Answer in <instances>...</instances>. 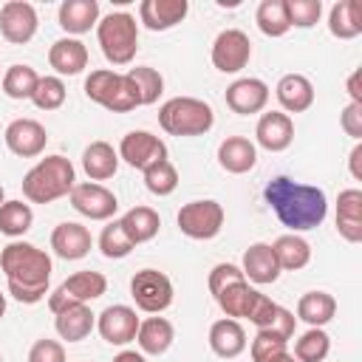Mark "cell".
Here are the masks:
<instances>
[{
  "mask_svg": "<svg viewBox=\"0 0 362 362\" xmlns=\"http://www.w3.org/2000/svg\"><path fill=\"white\" fill-rule=\"evenodd\" d=\"M178 229L192 238V240H209L221 232L223 226V206L212 198L204 201H189L178 209Z\"/></svg>",
  "mask_w": 362,
  "mask_h": 362,
  "instance_id": "obj_9",
  "label": "cell"
},
{
  "mask_svg": "<svg viewBox=\"0 0 362 362\" xmlns=\"http://www.w3.org/2000/svg\"><path fill=\"white\" fill-rule=\"evenodd\" d=\"M48 65L59 76H76L88 68V48L76 37H62L48 48Z\"/></svg>",
  "mask_w": 362,
  "mask_h": 362,
  "instance_id": "obj_20",
  "label": "cell"
},
{
  "mask_svg": "<svg viewBox=\"0 0 362 362\" xmlns=\"http://www.w3.org/2000/svg\"><path fill=\"white\" fill-rule=\"evenodd\" d=\"M31 102L40 110H57V107H62V102H65V82L59 76H40Z\"/></svg>",
  "mask_w": 362,
  "mask_h": 362,
  "instance_id": "obj_43",
  "label": "cell"
},
{
  "mask_svg": "<svg viewBox=\"0 0 362 362\" xmlns=\"http://www.w3.org/2000/svg\"><path fill=\"white\" fill-rule=\"evenodd\" d=\"M209 348L221 359L240 356L246 351V331H243V325L238 320H229V317L212 322V328H209Z\"/></svg>",
  "mask_w": 362,
  "mask_h": 362,
  "instance_id": "obj_24",
  "label": "cell"
},
{
  "mask_svg": "<svg viewBox=\"0 0 362 362\" xmlns=\"http://www.w3.org/2000/svg\"><path fill=\"white\" fill-rule=\"evenodd\" d=\"M283 6H286L288 25H297V28H311L322 14V0H283Z\"/></svg>",
  "mask_w": 362,
  "mask_h": 362,
  "instance_id": "obj_44",
  "label": "cell"
},
{
  "mask_svg": "<svg viewBox=\"0 0 362 362\" xmlns=\"http://www.w3.org/2000/svg\"><path fill=\"white\" fill-rule=\"evenodd\" d=\"M54 325H57V334L68 342H82L93 328H96V317L90 314L88 305H68L62 308L59 314H54Z\"/></svg>",
  "mask_w": 362,
  "mask_h": 362,
  "instance_id": "obj_31",
  "label": "cell"
},
{
  "mask_svg": "<svg viewBox=\"0 0 362 362\" xmlns=\"http://www.w3.org/2000/svg\"><path fill=\"white\" fill-rule=\"evenodd\" d=\"M255 23L257 28L266 34V37H283L291 25H288V17H286V6L283 0H263L255 11Z\"/></svg>",
  "mask_w": 362,
  "mask_h": 362,
  "instance_id": "obj_38",
  "label": "cell"
},
{
  "mask_svg": "<svg viewBox=\"0 0 362 362\" xmlns=\"http://www.w3.org/2000/svg\"><path fill=\"white\" fill-rule=\"evenodd\" d=\"M85 96L90 102L102 105L110 113H127V110L139 107L136 93H133L127 76L124 74H116L110 68H99V71H90L88 74V79H85Z\"/></svg>",
  "mask_w": 362,
  "mask_h": 362,
  "instance_id": "obj_6",
  "label": "cell"
},
{
  "mask_svg": "<svg viewBox=\"0 0 362 362\" xmlns=\"http://www.w3.org/2000/svg\"><path fill=\"white\" fill-rule=\"evenodd\" d=\"M249 354H252V362H280L288 354V339H280L272 331H257Z\"/></svg>",
  "mask_w": 362,
  "mask_h": 362,
  "instance_id": "obj_41",
  "label": "cell"
},
{
  "mask_svg": "<svg viewBox=\"0 0 362 362\" xmlns=\"http://www.w3.org/2000/svg\"><path fill=\"white\" fill-rule=\"evenodd\" d=\"M3 139H6V147L20 158H34L48 144V133L37 119H14V122H8Z\"/></svg>",
  "mask_w": 362,
  "mask_h": 362,
  "instance_id": "obj_14",
  "label": "cell"
},
{
  "mask_svg": "<svg viewBox=\"0 0 362 362\" xmlns=\"http://www.w3.org/2000/svg\"><path fill=\"white\" fill-rule=\"evenodd\" d=\"M96 40L110 65H130L139 51V23L127 11H113L96 23Z\"/></svg>",
  "mask_w": 362,
  "mask_h": 362,
  "instance_id": "obj_5",
  "label": "cell"
},
{
  "mask_svg": "<svg viewBox=\"0 0 362 362\" xmlns=\"http://www.w3.org/2000/svg\"><path fill=\"white\" fill-rule=\"evenodd\" d=\"M272 252L277 257V266L280 272H297V269H305L308 260H311V246L305 238L288 232V235H280L274 243H272Z\"/></svg>",
  "mask_w": 362,
  "mask_h": 362,
  "instance_id": "obj_32",
  "label": "cell"
},
{
  "mask_svg": "<svg viewBox=\"0 0 362 362\" xmlns=\"http://www.w3.org/2000/svg\"><path fill=\"white\" fill-rule=\"evenodd\" d=\"M218 164L232 175H243L257 164V147L246 136H226L218 144Z\"/></svg>",
  "mask_w": 362,
  "mask_h": 362,
  "instance_id": "obj_22",
  "label": "cell"
},
{
  "mask_svg": "<svg viewBox=\"0 0 362 362\" xmlns=\"http://www.w3.org/2000/svg\"><path fill=\"white\" fill-rule=\"evenodd\" d=\"M116 153H119V158H124L130 167H136V170L144 173L150 164L167 158V144H164L158 136H153L150 130H130L127 136H122Z\"/></svg>",
  "mask_w": 362,
  "mask_h": 362,
  "instance_id": "obj_11",
  "label": "cell"
},
{
  "mask_svg": "<svg viewBox=\"0 0 362 362\" xmlns=\"http://www.w3.org/2000/svg\"><path fill=\"white\" fill-rule=\"evenodd\" d=\"M280 303H274L272 297H266V294H260L257 291V297H255V303H252V308H249V322L257 328V331H269L272 325H274V320H277V314H280Z\"/></svg>",
  "mask_w": 362,
  "mask_h": 362,
  "instance_id": "obj_45",
  "label": "cell"
},
{
  "mask_svg": "<svg viewBox=\"0 0 362 362\" xmlns=\"http://www.w3.org/2000/svg\"><path fill=\"white\" fill-rule=\"evenodd\" d=\"M57 20L62 31L85 34L99 23V3L96 0H62Z\"/></svg>",
  "mask_w": 362,
  "mask_h": 362,
  "instance_id": "obj_27",
  "label": "cell"
},
{
  "mask_svg": "<svg viewBox=\"0 0 362 362\" xmlns=\"http://www.w3.org/2000/svg\"><path fill=\"white\" fill-rule=\"evenodd\" d=\"M175 339V328L170 320L164 317H147L139 322V331H136V342L141 348V354H150V356H161Z\"/></svg>",
  "mask_w": 362,
  "mask_h": 362,
  "instance_id": "obj_26",
  "label": "cell"
},
{
  "mask_svg": "<svg viewBox=\"0 0 362 362\" xmlns=\"http://www.w3.org/2000/svg\"><path fill=\"white\" fill-rule=\"evenodd\" d=\"M252 59V42L240 28H226L212 42V65L221 74H238Z\"/></svg>",
  "mask_w": 362,
  "mask_h": 362,
  "instance_id": "obj_10",
  "label": "cell"
},
{
  "mask_svg": "<svg viewBox=\"0 0 362 362\" xmlns=\"http://www.w3.org/2000/svg\"><path fill=\"white\" fill-rule=\"evenodd\" d=\"M113 362H144V354H136V351H122L119 356H113Z\"/></svg>",
  "mask_w": 362,
  "mask_h": 362,
  "instance_id": "obj_51",
  "label": "cell"
},
{
  "mask_svg": "<svg viewBox=\"0 0 362 362\" xmlns=\"http://www.w3.org/2000/svg\"><path fill=\"white\" fill-rule=\"evenodd\" d=\"M0 269L8 280V294L25 305L40 303L48 294L51 257L25 240H11L0 252Z\"/></svg>",
  "mask_w": 362,
  "mask_h": 362,
  "instance_id": "obj_2",
  "label": "cell"
},
{
  "mask_svg": "<svg viewBox=\"0 0 362 362\" xmlns=\"http://www.w3.org/2000/svg\"><path fill=\"white\" fill-rule=\"evenodd\" d=\"M144 187H147L153 195L164 198V195L175 192V187H178V170H175L167 158H164V161H156V164H150V167L144 170Z\"/></svg>",
  "mask_w": 362,
  "mask_h": 362,
  "instance_id": "obj_40",
  "label": "cell"
},
{
  "mask_svg": "<svg viewBox=\"0 0 362 362\" xmlns=\"http://www.w3.org/2000/svg\"><path fill=\"white\" fill-rule=\"evenodd\" d=\"M124 76H127V82H130V88H133V93H136L139 107L158 102V96H161V90H164V76H161L156 68H150V65H136V68H130Z\"/></svg>",
  "mask_w": 362,
  "mask_h": 362,
  "instance_id": "obj_35",
  "label": "cell"
},
{
  "mask_svg": "<svg viewBox=\"0 0 362 362\" xmlns=\"http://www.w3.org/2000/svg\"><path fill=\"white\" fill-rule=\"evenodd\" d=\"M328 31L337 40H356L362 34V6L359 0H339L328 11Z\"/></svg>",
  "mask_w": 362,
  "mask_h": 362,
  "instance_id": "obj_28",
  "label": "cell"
},
{
  "mask_svg": "<svg viewBox=\"0 0 362 362\" xmlns=\"http://www.w3.org/2000/svg\"><path fill=\"white\" fill-rule=\"evenodd\" d=\"M274 93H277V102L283 105V110H288V113H303V110H308L314 105V85L303 74L280 76Z\"/></svg>",
  "mask_w": 362,
  "mask_h": 362,
  "instance_id": "obj_25",
  "label": "cell"
},
{
  "mask_svg": "<svg viewBox=\"0 0 362 362\" xmlns=\"http://www.w3.org/2000/svg\"><path fill=\"white\" fill-rule=\"evenodd\" d=\"M339 122H342V130H345L351 139H356V141L362 139V105H356V102L345 105Z\"/></svg>",
  "mask_w": 362,
  "mask_h": 362,
  "instance_id": "obj_48",
  "label": "cell"
},
{
  "mask_svg": "<svg viewBox=\"0 0 362 362\" xmlns=\"http://www.w3.org/2000/svg\"><path fill=\"white\" fill-rule=\"evenodd\" d=\"M173 283L164 272L158 269H141L133 274L130 280V297L136 303V308L147 311V314H161L173 305Z\"/></svg>",
  "mask_w": 362,
  "mask_h": 362,
  "instance_id": "obj_8",
  "label": "cell"
},
{
  "mask_svg": "<svg viewBox=\"0 0 362 362\" xmlns=\"http://www.w3.org/2000/svg\"><path fill=\"white\" fill-rule=\"evenodd\" d=\"M0 362H3V354H0Z\"/></svg>",
  "mask_w": 362,
  "mask_h": 362,
  "instance_id": "obj_55",
  "label": "cell"
},
{
  "mask_svg": "<svg viewBox=\"0 0 362 362\" xmlns=\"http://www.w3.org/2000/svg\"><path fill=\"white\" fill-rule=\"evenodd\" d=\"M68 198H71V206H74L79 215L90 218V221H107V218H113V212L119 209L116 195H113L107 187L93 184V181L76 184Z\"/></svg>",
  "mask_w": 362,
  "mask_h": 362,
  "instance_id": "obj_13",
  "label": "cell"
},
{
  "mask_svg": "<svg viewBox=\"0 0 362 362\" xmlns=\"http://www.w3.org/2000/svg\"><path fill=\"white\" fill-rule=\"evenodd\" d=\"M119 223H122V229H124V235L130 238L133 246L153 240L158 235V229H161V218L150 206H133V209H127L119 218Z\"/></svg>",
  "mask_w": 362,
  "mask_h": 362,
  "instance_id": "obj_30",
  "label": "cell"
},
{
  "mask_svg": "<svg viewBox=\"0 0 362 362\" xmlns=\"http://www.w3.org/2000/svg\"><path fill=\"white\" fill-rule=\"evenodd\" d=\"M107 291V280L102 272H74L68 280H62L51 294H48V308L59 314L68 305H88L90 300L102 297Z\"/></svg>",
  "mask_w": 362,
  "mask_h": 362,
  "instance_id": "obj_7",
  "label": "cell"
},
{
  "mask_svg": "<svg viewBox=\"0 0 362 362\" xmlns=\"http://www.w3.org/2000/svg\"><path fill=\"white\" fill-rule=\"evenodd\" d=\"M359 76H362V71L356 68L351 76H348V96H351V102H356V105H362V88H359Z\"/></svg>",
  "mask_w": 362,
  "mask_h": 362,
  "instance_id": "obj_50",
  "label": "cell"
},
{
  "mask_svg": "<svg viewBox=\"0 0 362 362\" xmlns=\"http://www.w3.org/2000/svg\"><path fill=\"white\" fill-rule=\"evenodd\" d=\"M266 204L274 209L283 226H288L294 235L317 229L328 215V198L314 184H300L294 178L277 175L263 189Z\"/></svg>",
  "mask_w": 362,
  "mask_h": 362,
  "instance_id": "obj_1",
  "label": "cell"
},
{
  "mask_svg": "<svg viewBox=\"0 0 362 362\" xmlns=\"http://www.w3.org/2000/svg\"><path fill=\"white\" fill-rule=\"evenodd\" d=\"M158 124L170 136H204L215 124V113L204 99L173 96L158 110Z\"/></svg>",
  "mask_w": 362,
  "mask_h": 362,
  "instance_id": "obj_4",
  "label": "cell"
},
{
  "mask_svg": "<svg viewBox=\"0 0 362 362\" xmlns=\"http://www.w3.org/2000/svg\"><path fill=\"white\" fill-rule=\"evenodd\" d=\"M337 232L348 243L362 240V189H342L337 198Z\"/></svg>",
  "mask_w": 362,
  "mask_h": 362,
  "instance_id": "obj_21",
  "label": "cell"
},
{
  "mask_svg": "<svg viewBox=\"0 0 362 362\" xmlns=\"http://www.w3.org/2000/svg\"><path fill=\"white\" fill-rule=\"evenodd\" d=\"M37 8L25 0H8L0 6V34L14 45H25L37 34Z\"/></svg>",
  "mask_w": 362,
  "mask_h": 362,
  "instance_id": "obj_12",
  "label": "cell"
},
{
  "mask_svg": "<svg viewBox=\"0 0 362 362\" xmlns=\"http://www.w3.org/2000/svg\"><path fill=\"white\" fill-rule=\"evenodd\" d=\"M280 362H297V359H294V356H291V354H286V356H283V359H280Z\"/></svg>",
  "mask_w": 362,
  "mask_h": 362,
  "instance_id": "obj_54",
  "label": "cell"
},
{
  "mask_svg": "<svg viewBox=\"0 0 362 362\" xmlns=\"http://www.w3.org/2000/svg\"><path fill=\"white\" fill-rule=\"evenodd\" d=\"M76 187V170L65 156H45L23 175V195L31 204H51L71 195Z\"/></svg>",
  "mask_w": 362,
  "mask_h": 362,
  "instance_id": "obj_3",
  "label": "cell"
},
{
  "mask_svg": "<svg viewBox=\"0 0 362 362\" xmlns=\"http://www.w3.org/2000/svg\"><path fill=\"white\" fill-rule=\"evenodd\" d=\"M34 223V212L23 201H6L0 206V235L8 238H23Z\"/></svg>",
  "mask_w": 362,
  "mask_h": 362,
  "instance_id": "obj_36",
  "label": "cell"
},
{
  "mask_svg": "<svg viewBox=\"0 0 362 362\" xmlns=\"http://www.w3.org/2000/svg\"><path fill=\"white\" fill-rule=\"evenodd\" d=\"M269 102V85L257 76H243V79H235L229 88H226V105L232 113H240V116H252V113H260Z\"/></svg>",
  "mask_w": 362,
  "mask_h": 362,
  "instance_id": "obj_16",
  "label": "cell"
},
{
  "mask_svg": "<svg viewBox=\"0 0 362 362\" xmlns=\"http://www.w3.org/2000/svg\"><path fill=\"white\" fill-rule=\"evenodd\" d=\"M243 277L257 283V286H269L280 277V266H277V257L272 252V243H252L246 252H243Z\"/></svg>",
  "mask_w": 362,
  "mask_h": 362,
  "instance_id": "obj_23",
  "label": "cell"
},
{
  "mask_svg": "<svg viewBox=\"0 0 362 362\" xmlns=\"http://www.w3.org/2000/svg\"><path fill=\"white\" fill-rule=\"evenodd\" d=\"M238 280H246V277H243V272H240L235 263H218V266L209 272V291H212V297H215L221 288H226V286H232V283H238Z\"/></svg>",
  "mask_w": 362,
  "mask_h": 362,
  "instance_id": "obj_46",
  "label": "cell"
},
{
  "mask_svg": "<svg viewBox=\"0 0 362 362\" xmlns=\"http://www.w3.org/2000/svg\"><path fill=\"white\" fill-rule=\"evenodd\" d=\"M337 314V300L328 291H305L297 300V317L311 328H322Z\"/></svg>",
  "mask_w": 362,
  "mask_h": 362,
  "instance_id": "obj_33",
  "label": "cell"
},
{
  "mask_svg": "<svg viewBox=\"0 0 362 362\" xmlns=\"http://www.w3.org/2000/svg\"><path fill=\"white\" fill-rule=\"evenodd\" d=\"M331 351V337L322 328H308L297 342H294V359L297 362H322Z\"/></svg>",
  "mask_w": 362,
  "mask_h": 362,
  "instance_id": "obj_39",
  "label": "cell"
},
{
  "mask_svg": "<svg viewBox=\"0 0 362 362\" xmlns=\"http://www.w3.org/2000/svg\"><path fill=\"white\" fill-rule=\"evenodd\" d=\"M99 252H102L105 257H110V260H122V257H127V255L133 252V243H130V238L124 235V229H122L119 221H110V223L102 229V235H99Z\"/></svg>",
  "mask_w": 362,
  "mask_h": 362,
  "instance_id": "obj_42",
  "label": "cell"
},
{
  "mask_svg": "<svg viewBox=\"0 0 362 362\" xmlns=\"http://www.w3.org/2000/svg\"><path fill=\"white\" fill-rule=\"evenodd\" d=\"M348 167H351V175H354L356 181H362V144H356V147L351 150V156H348Z\"/></svg>",
  "mask_w": 362,
  "mask_h": 362,
  "instance_id": "obj_49",
  "label": "cell"
},
{
  "mask_svg": "<svg viewBox=\"0 0 362 362\" xmlns=\"http://www.w3.org/2000/svg\"><path fill=\"white\" fill-rule=\"evenodd\" d=\"M255 139L263 150L269 153H283L291 141H294V122L288 113H280V110H269L257 119V127H255Z\"/></svg>",
  "mask_w": 362,
  "mask_h": 362,
  "instance_id": "obj_17",
  "label": "cell"
},
{
  "mask_svg": "<svg viewBox=\"0 0 362 362\" xmlns=\"http://www.w3.org/2000/svg\"><path fill=\"white\" fill-rule=\"evenodd\" d=\"M139 322L141 320L136 317V308H130V305H107L96 317V331L110 345H127V342L136 339Z\"/></svg>",
  "mask_w": 362,
  "mask_h": 362,
  "instance_id": "obj_15",
  "label": "cell"
},
{
  "mask_svg": "<svg viewBox=\"0 0 362 362\" xmlns=\"http://www.w3.org/2000/svg\"><path fill=\"white\" fill-rule=\"evenodd\" d=\"M255 297H257V288H252L249 280H238V283H232V286H226V288H221V291L215 294L221 311H223L229 320L249 317V308H252Z\"/></svg>",
  "mask_w": 362,
  "mask_h": 362,
  "instance_id": "obj_34",
  "label": "cell"
},
{
  "mask_svg": "<svg viewBox=\"0 0 362 362\" xmlns=\"http://www.w3.org/2000/svg\"><path fill=\"white\" fill-rule=\"evenodd\" d=\"M28 362H65V348L57 339H37L28 351Z\"/></svg>",
  "mask_w": 362,
  "mask_h": 362,
  "instance_id": "obj_47",
  "label": "cell"
},
{
  "mask_svg": "<svg viewBox=\"0 0 362 362\" xmlns=\"http://www.w3.org/2000/svg\"><path fill=\"white\" fill-rule=\"evenodd\" d=\"M37 82L40 76L31 65H11L3 74V93L8 99H31L37 90Z\"/></svg>",
  "mask_w": 362,
  "mask_h": 362,
  "instance_id": "obj_37",
  "label": "cell"
},
{
  "mask_svg": "<svg viewBox=\"0 0 362 362\" xmlns=\"http://www.w3.org/2000/svg\"><path fill=\"white\" fill-rule=\"evenodd\" d=\"M82 170L88 173L90 181L113 178L119 170V153L107 141H90L82 153Z\"/></svg>",
  "mask_w": 362,
  "mask_h": 362,
  "instance_id": "obj_29",
  "label": "cell"
},
{
  "mask_svg": "<svg viewBox=\"0 0 362 362\" xmlns=\"http://www.w3.org/2000/svg\"><path fill=\"white\" fill-rule=\"evenodd\" d=\"M189 11L187 0H144L139 6V20L150 31H167L178 25Z\"/></svg>",
  "mask_w": 362,
  "mask_h": 362,
  "instance_id": "obj_19",
  "label": "cell"
},
{
  "mask_svg": "<svg viewBox=\"0 0 362 362\" xmlns=\"http://www.w3.org/2000/svg\"><path fill=\"white\" fill-rule=\"evenodd\" d=\"M3 314H6V294H0V320H3Z\"/></svg>",
  "mask_w": 362,
  "mask_h": 362,
  "instance_id": "obj_52",
  "label": "cell"
},
{
  "mask_svg": "<svg viewBox=\"0 0 362 362\" xmlns=\"http://www.w3.org/2000/svg\"><path fill=\"white\" fill-rule=\"evenodd\" d=\"M6 204V189H3V184H0V206Z\"/></svg>",
  "mask_w": 362,
  "mask_h": 362,
  "instance_id": "obj_53",
  "label": "cell"
},
{
  "mask_svg": "<svg viewBox=\"0 0 362 362\" xmlns=\"http://www.w3.org/2000/svg\"><path fill=\"white\" fill-rule=\"evenodd\" d=\"M90 246H93V238L88 232V226H82L76 221H62L51 232V249L62 260H79L90 252Z\"/></svg>",
  "mask_w": 362,
  "mask_h": 362,
  "instance_id": "obj_18",
  "label": "cell"
}]
</instances>
